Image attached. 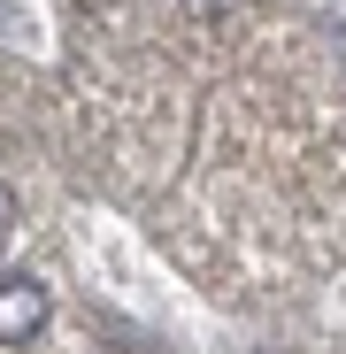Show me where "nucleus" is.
Segmentation results:
<instances>
[{
	"mask_svg": "<svg viewBox=\"0 0 346 354\" xmlns=\"http://www.w3.org/2000/svg\"><path fill=\"white\" fill-rule=\"evenodd\" d=\"M231 8H239V0H185V16H200V24L208 16H231Z\"/></svg>",
	"mask_w": 346,
	"mask_h": 354,
	"instance_id": "7ed1b4c3",
	"label": "nucleus"
},
{
	"mask_svg": "<svg viewBox=\"0 0 346 354\" xmlns=\"http://www.w3.org/2000/svg\"><path fill=\"white\" fill-rule=\"evenodd\" d=\"M54 316V292L31 277V270H8L0 277V346H31Z\"/></svg>",
	"mask_w": 346,
	"mask_h": 354,
	"instance_id": "f257e3e1",
	"label": "nucleus"
},
{
	"mask_svg": "<svg viewBox=\"0 0 346 354\" xmlns=\"http://www.w3.org/2000/svg\"><path fill=\"white\" fill-rule=\"evenodd\" d=\"M8 231H16V185L0 177V239H8Z\"/></svg>",
	"mask_w": 346,
	"mask_h": 354,
	"instance_id": "f03ea898",
	"label": "nucleus"
}]
</instances>
